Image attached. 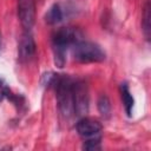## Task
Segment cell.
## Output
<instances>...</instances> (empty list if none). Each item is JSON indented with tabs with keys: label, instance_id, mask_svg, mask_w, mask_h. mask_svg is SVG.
<instances>
[{
	"label": "cell",
	"instance_id": "cell-2",
	"mask_svg": "<svg viewBox=\"0 0 151 151\" xmlns=\"http://www.w3.org/2000/svg\"><path fill=\"white\" fill-rule=\"evenodd\" d=\"M77 41H79L78 32L70 27H63L53 34L52 46H53L55 66L60 68L64 67L66 63V51L68 47L73 46Z\"/></svg>",
	"mask_w": 151,
	"mask_h": 151
},
{
	"label": "cell",
	"instance_id": "cell-13",
	"mask_svg": "<svg viewBox=\"0 0 151 151\" xmlns=\"http://www.w3.org/2000/svg\"><path fill=\"white\" fill-rule=\"evenodd\" d=\"M8 91H9L8 86H7V85H6V83L0 78V101H2L5 97H7Z\"/></svg>",
	"mask_w": 151,
	"mask_h": 151
},
{
	"label": "cell",
	"instance_id": "cell-1",
	"mask_svg": "<svg viewBox=\"0 0 151 151\" xmlns=\"http://www.w3.org/2000/svg\"><path fill=\"white\" fill-rule=\"evenodd\" d=\"M74 81L63 74H55L52 86L55 90L57 103L59 111L65 118H71L74 114V97H73Z\"/></svg>",
	"mask_w": 151,
	"mask_h": 151
},
{
	"label": "cell",
	"instance_id": "cell-11",
	"mask_svg": "<svg viewBox=\"0 0 151 151\" xmlns=\"http://www.w3.org/2000/svg\"><path fill=\"white\" fill-rule=\"evenodd\" d=\"M98 111L100 112L101 116L104 117H109L110 116V112H111V104H110V100L107 98V96L105 94H101L99 98H98Z\"/></svg>",
	"mask_w": 151,
	"mask_h": 151
},
{
	"label": "cell",
	"instance_id": "cell-6",
	"mask_svg": "<svg viewBox=\"0 0 151 151\" xmlns=\"http://www.w3.org/2000/svg\"><path fill=\"white\" fill-rule=\"evenodd\" d=\"M101 129V124L98 120L88 117H83L77 123V132L84 139L100 137Z\"/></svg>",
	"mask_w": 151,
	"mask_h": 151
},
{
	"label": "cell",
	"instance_id": "cell-12",
	"mask_svg": "<svg viewBox=\"0 0 151 151\" xmlns=\"http://www.w3.org/2000/svg\"><path fill=\"white\" fill-rule=\"evenodd\" d=\"M83 149H85V150H98V149H100V137L85 139Z\"/></svg>",
	"mask_w": 151,
	"mask_h": 151
},
{
	"label": "cell",
	"instance_id": "cell-5",
	"mask_svg": "<svg viewBox=\"0 0 151 151\" xmlns=\"http://www.w3.org/2000/svg\"><path fill=\"white\" fill-rule=\"evenodd\" d=\"M73 97H74V114L84 117L88 111V90L85 83L74 81Z\"/></svg>",
	"mask_w": 151,
	"mask_h": 151
},
{
	"label": "cell",
	"instance_id": "cell-9",
	"mask_svg": "<svg viewBox=\"0 0 151 151\" xmlns=\"http://www.w3.org/2000/svg\"><path fill=\"white\" fill-rule=\"evenodd\" d=\"M63 17H64V14H63V9H61L60 5L54 4L47 11V13L45 15V20L50 25H55V24H58L63 20Z\"/></svg>",
	"mask_w": 151,
	"mask_h": 151
},
{
	"label": "cell",
	"instance_id": "cell-3",
	"mask_svg": "<svg viewBox=\"0 0 151 151\" xmlns=\"http://www.w3.org/2000/svg\"><path fill=\"white\" fill-rule=\"evenodd\" d=\"M72 54L74 60L79 63H100L105 60V52L101 47L91 41H77L72 46Z\"/></svg>",
	"mask_w": 151,
	"mask_h": 151
},
{
	"label": "cell",
	"instance_id": "cell-10",
	"mask_svg": "<svg viewBox=\"0 0 151 151\" xmlns=\"http://www.w3.org/2000/svg\"><path fill=\"white\" fill-rule=\"evenodd\" d=\"M142 29L143 33L146 38V40H150V32H151V7H150V1H146L142 15Z\"/></svg>",
	"mask_w": 151,
	"mask_h": 151
},
{
	"label": "cell",
	"instance_id": "cell-7",
	"mask_svg": "<svg viewBox=\"0 0 151 151\" xmlns=\"http://www.w3.org/2000/svg\"><path fill=\"white\" fill-rule=\"evenodd\" d=\"M35 54V41L29 33V31H25L19 40L18 46V57L21 63L29 61Z\"/></svg>",
	"mask_w": 151,
	"mask_h": 151
},
{
	"label": "cell",
	"instance_id": "cell-8",
	"mask_svg": "<svg viewBox=\"0 0 151 151\" xmlns=\"http://www.w3.org/2000/svg\"><path fill=\"white\" fill-rule=\"evenodd\" d=\"M120 96H122V100H123V104H124V109H125V112L127 116H131L132 114V111H133V105H134V99L130 92V88H129V85L126 83H123L120 84Z\"/></svg>",
	"mask_w": 151,
	"mask_h": 151
},
{
	"label": "cell",
	"instance_id": "cell-4",
	"mask_svg": "<svg viewBox=\"0 0 151 151\" xmlns=\"http://www.w3.org/2000/svg\"><path fill=\"white\" fill-rule=\"evenodd\" d=\"M18 18L25 31H31L35 22V0H18Z\"/></svg>",
	"mask_w": 151,
	"mask_h": 151
}]
</instances>
